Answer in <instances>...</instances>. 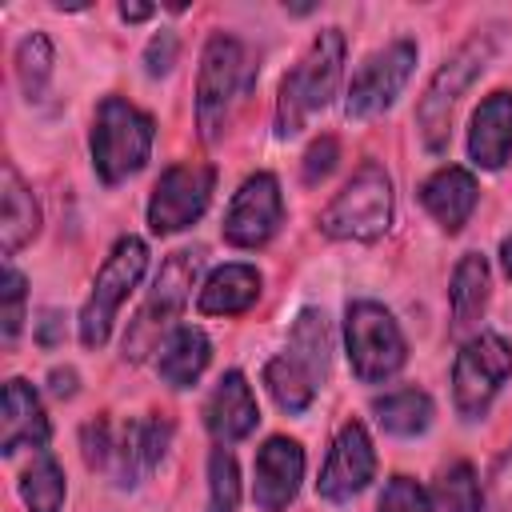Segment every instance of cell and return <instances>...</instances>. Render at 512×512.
<instances>
[{
  "label": "cell",
  "instance_id": "ab89813d",
  "mask_svg": "<svg viewBox=\"0 0 512 512\" xmlns=\"http://www.w3.org/2000/svg\"><path fill=\"white\" fill-rule=\"evenodd\" d=\"M500 264H504V272H508V280H512V236L500 244Z\"/></svg>",
  "mask_w": 512,
  "mask_h": 512
},
{
  "label": "cell",
  "instance_id": "44dd1931",
  "mask_svg": "<svg viewBox=\"0 0 512 512\" xmlns=\"http://www.w3.org/2000/svg\"><path fill=\"white\" fill-rule=\"evenodd\" d=\"M208 356H212V344L200 328L192 324H180L172 328V336L160 344V356H156V372L168 388H192L200 380V372L208 368Z\"/></svg>",
  "mask_w": 512,
  "mask_h": 512
},
{
  "label": "cell",
  "instance_id": "8d00e7d4",
  "mask_svg": "<svg viewBox=\"0 0 512 512\" xmlns=\"http://www.w3.org/2000/svg\"><path fill=\"white\" fill-rule=\"evenodd\" d=\"M60 328H64L60 312H44V316H40V332H36V336H40V344H44V348H52V344L60 340Z\"/></svg>",
  "mask_w": 512,
  "mask_h": 512
},
{
  "label": "cell",
  "instance_id": "d590c367",
  "mask_svg": "<svg viewBox=\"0 0 512 512\" xmlns=\"http://www.w3.org/2000/svg\"><path fill=\"white\" fill-rule=\"evenodd\" d=\"M492 508L496 512H512V448L500 456V464L492 472Z\"/></svg>",
  "mask_w": 512,
  "mask_h": 512
},
{
  "label": "cell",
  "instance_id": "f1b7e54d",
  "mask_svg": "<svg viewBox=\"0 0 512 512\" xmlns=\"http://www.w3.org/2000/svg\"><path fill=\"white\" fill-rule=\"evenodd\" d=\"M436 500L444 512H484V500H480V480L472 472V464H452L440 480H436Z\"/></svg>",
  "mask_w": 512,
  "mask_h": 512
},
{
  "label": "cell",
  "instance_id": "5bb4252c",
  "mask_svg": "<svg viewBox=\"0 0 512 512\" xmlns=\"http://www.w3.org/2000/svg\"><path fill=\"white\" fill-rule=\"evenodd\" d=\"M172 440V424L160 416H144V420H128L112 444V476L120 488H136L168 452Z\"/></svg>",
  "mask_w": 512,
  "mask_h": 512
},
{
  "label": "cell",
  "instance_id": "83f0119b",
  "mask_svg": "<svg viewBox=\"0 0 512 512\" xmlns=\"http://www.w3.org/2000/svg\"><path fill=\"white\" fill-rule=\"evenodd\" d=\"M240 504V468L228 448H212L208 456V512H236Z\"/></svg>",
  "mask_w": 512,
  "mask_h": 512
},
{
  "label": "cell",
  "instance_id": "7c38bea8",
  "mask_svg": "<svg viewBox=\"0 0 512 512\" xmlns=\"http://www.w3.org/2000/svg\"><path fill=\"white\" fill-rule=\"evenodd\" d=\"M284 220V200H280V184L272 172H256L240 184V192L228 204L224 216V240L232 248H260L276 236Z\"/></svg>",
  "mask_w": 512,
  "mask_h": 512
},
{
  "label": "cell",
  "instance_id": "1f68e13d",
  "mask_svg": "<svg viewBox=\"0 0 512 512\" xmlns=\"http://www.w3.org/2000/svg\"><path fill=\"white\" fill-rule=\"evenodd\" d=\"M380 512H432V500H428V492H424L416 480L392 476V480L384 484Z\"/></svg>",
  "mask_w": 512,
  "mask_h": 512
},
{
  "label": "cell",
  "instance_id": "4fadbf2b",
  "mask_svg": "<svg viewBox=\"0 0 512 512\" xmlns=\"http://www.w3.org/2000/svg\"><path fill=\"white\" fill-rule=\"evenodd\" d=\"M372 472H376L372 440H368L364 424L348 420V424L336 432V444H332V452H328V460H324V472H320L316 488H320L324 500H352L356 492L368 488Z\"/></svg>",
  "mask_w": 512,
  "mask_h": 512
},
{
  "label": "cell",
  "instance_id": "d6986e66",
  "mask_svg": "<svg viewBox=\"0 0 512 512\" xmlns=\"http://www.w3.org/2000/svg\"><path fill=\"white\" fill-rule=\"evenodd\" d=\"M420 200L444 232H460L476 208V180L468 168H440L420 184Z\"/></svg>",
  "mask_w": 512,
  "mask_h": 512
},
{
  "label": "cell",
  "instance_id": "2e32d148",
  "mask_svg": "<svg viewBox=\"0 0 512 512\" xmlns=\"http://www.w3.org/2000/svg\"><path fill=\"white\" fill-rule=\"evenodd\" d=\"M204 424L220 444L252 436V428L260 424V408H256V396L240 372L220 376V384L212 388V396L204 404Z\"/></svg>",
  "mask_w": 512,
  "mask_h": 512
},
{
  "label": "cell",
  "instance_id": "484cf974",
  "mask_svg": "<svg viewBox=\"0 0 512 512\" xmlns=\"http://www.w3.org/2000/svg\"><path fill=\"white\" fill-rule=\"evenodd\" d=\"M264 384H268L272 400H276L284 412H304V408L312 404V396H316V376H312L304 364H296L288 352L276 356V360H268Z\"/></svg>",
  "mask_w": 512,
  "mask_h": 512
},
{
  "label": "cell",
  "instance_id": "277c9868",
  "mask_svg": "<svg viewBox=\"0 0 512 512\" xmlns=\"http://www.w3.org/2000/svg\"><path fill=\"white\" fill-rule=\"evenodd\" d=\"M392 224V180L380 164H360L352 180L332 196L320 228L332 240H376Z\"/></svg>",
  "mask_w": 512,
  "mask_h": 512
},
{
  "label": "cell",
  "instance_id": "e575fe53",
  "mask_svg": "<svg viewBox=\"0 0 512 512\" xmlns=\"http://www.w3.org/2000/svg\"><path fill=\"white\" fill-rule=\"evenodd\" d=\"M176 52H180V44H176V36H172V32L152 36V40H148V48H144V68H148V76H164V72H172Z\"/></svg>",
  "mask_w": 512,
  "mask_h": 512
},
{
  "label": "cell",
  "instance_id": "6da1fadb",
  "mask_svg": "<svg viewBox=\"0 0 512 512\" xmlns=\"http://www.w3.org/2000/svg\"><path fill=\"white\" fill-rule=\"evenodd\" d=\"M344 72V36L340 28H324L312 48L304 52V60L280 80V100H276V132L292 136L304 128V116L324 108L336 96Z\"/></svg>",
  "mask_w": 512,
  "mask_h": 512
},
{
  "label": "cell",
  "instance_id": "cb8c5ba5",
  "mask_svg": "<svg viewBox=\"0 0 512 512\" xmlns=\"http://www.w3.org/2000/svg\"><path fill=\"white\" fill-rule=\"evenodd\" d=\"M296 364H304L312 376H316V384L328 376V352H332V332H328V320H324V312H316V308H304L300 316H296V328H292V340H288V348H284Z\"/></svg>",
  "mask_w": 512,
  "mask_h": 512
},
{
  "label": "cell",
  "instance_id": "5b68a950",
  "mask_svg": "<svg viewBox=\"0 0 512 512\" xmlns=\"http://www.w3.org/2000/svg\"><path fill=\"white\" fill-rule=\"evenodd\" d=\"M344 340H348V360H352V372L364 380V384H384L392 380L404 360H408V344H404V332L400 324L392 320V312L376 300H356L348 308V320H344Z\"/></svg>",
  "mask_w": 512,
  "mask_h": 512
},
{
  "label": "cell",
  "instance_id": "f35d334b",
  "mask_svg": "<svg viewBox=\"0 0 512 512\" xmlns=\"http://www.w3.org/2000/svg\"><path fill=\"white\" fill-rule=\"evenodd\" d=\"M152 12H156L152 4H128V0L120 4V16H124V20H148Z\"/></svg>",
  "mask_w": 512,
  "mask_h": 512
},
{
  "label": "cell",
  "instance_id": "7a4b0ae2",
  "mask_svg": "<svg viewBox=\"0 0 512 512\" xmlns=\"http://www.w3.org/2000/svg\"><path fill=\"white\" fill-rule=\"evenodd\" d=\"M152 152V116L124 96H104L92 124V164L104 184H120L144 168Z\"/></svg>",
  "mask_w": 512,
  "mask_h": 512
},
{
  "label": "cell",
  "instance_id": "4316f807",
  "mask_svg": "<svg viewBox=\"0 0 512 512\" xmlns=\"http://www.w3.org/2000/svg\"><path fill=\"white\" fill-rule=\"evenodd\" d=\"M20 496L28 504V512H60L64 508V472L60 464L40 448L36 460L24 468L20 476Z\"/></svg>",
  "mask_w": 512,
  "mask_h": 512
},
{
  "label": "cell",
  "instance_id": "3957f363",
  "mask_svg": "<svg viewBox=\"0 0 512 512\" xmlns=\"http://www.w3.org/2000/svg\"><path fill=\"white\" fill-rule=\"evenodd\" d=\"M196 272H200L196 252H176V256L164 260V268L152 280L148 300L140 304L136 320L128 324V336H124V356L128 360H144L148 352H160V344L172 336V324L180 320V312L192 296Z\"/></svg>",
  "mask_w": 512,
  "mask_h": 512
},
{
  "label": "cell",
  "instance_id": "603a6c76",
  "mask_svg": "<svg viewBox=\"0 0 512 512\" xmlns=\"http://www.w3.org/2000/svg\"><path fill=\"white\" fill-rule=\"evenodd\" d=\"M448 300H452V332H468L484 316V304H488V260L480 252L460 256V264L452 272Z\"/></svg>",
  "mask_w": 512,
  "mask_h": 512
},
{
  "label": "cell",
  "instance_id": "8992f818",
  "mask_svg": "<svg viewBox=\"0 0 512 512\" xmlns=\"http://www.w3.org/2000/svg\"><path fill=\"white\" fill-rule=\"evenodd\" d=\"M144 268H148V244L140 236H120L104 260V268L96 272L88 304L80 308V340L88 348H100L108 340L112 320H116L120 304L128 300V292L140 284Z\"/></svg>",
  "mask_w": 512,
  "mask_h": 512
},
{
  "label": "cell",
  "instance_id": "52a82bcc",
  "mask_svg": "<svg viewBox=\"0 0 512 512\" xmlns=\"http://www.w3.org/2000/svg\"><path fill=\"white\" fill-rule=\"evenodd\" d=\"M240 72H244V48H240V40L216 32L204 44L200 76H196V124H200V136L208 144H216L224 136L232 100L240 92Z\"/></svg>",
  "mask_w": 512,
  "mask_h": 512
},
{
  "label": "cell",
  "instance_id": "7402d4cb",
  "mask_svg": "<svg viewBox=\"0 0 512 512\" xmlns=\"http://www.w3.org/2000/svg\"><path fill=\"white\" fill-rule=\"evenodd\" d=\"M256 296H260V272L252 264H224L204 280L196 304L204 316H236L252 308Z\"/></svg>",
  "mask_w": 512,
  "mask_h": 512
},
{
  "label": "cell",
  "instance_id": "30bf717a",
  "mask_svg": "<svg viewBox=\"0 0 512 512\" xmlns=\"http://www.w3.org/2000/svg\"><path fill=\"white\" fill-rule=\"evenodd\" d=\"M208 196H212V168L208 164H172L156 180L152 200H148V224H152V232L168 236V232L188 228L192 220L204 216Z\"/></svg>",
  "mask_w": 512,
  "mask_h": 512
},
{
  "label": "cell",
  "instance_id": "9a60e30c",
  "mask_svg": "<svg viewBox=\"0 0 512 512\" xmlns=\"http://www.w3.org/2000/svg\"><path fill=\"white\" fill-rule=\"evenodd\" d=\"M304 480V448L288 436H272L256 456V484L252 496L264 512H280L292 504Z\"/></svg>",
  "mask_w": 512,
  "mask_h": 512
},
{
  "label": "cell",
  "instance_id": "d4e9b609",
  "mask_svg": "<svg viewBox=\"0 0 512 512\" xmlns=\"http://www.w3.org/2000/svg\"><path fill=\"white\" fill-rule=\"evenodd\" d=\"M376 420L388 428V432H396V436H416V432H424L428 424H432V400H428V392H420V388H396V392H384V396H376Z\"/></svg>",
  "mask_w": 512,
  "mask_h": 512
},
{
  "label": "cell",
  "instance_id": "8fae6325",
  "mask_svg": "<svg viewBox=\"0 0 512 512\" xmlns=\"http://www.w3.org/2000/svg\"><path fill=\"white\" fill-rule=\"evenodd\" d=\"M412 68H416V44H412V40H392L388 48L372 52V56L360 64V72L352 76V88H348V116H352V120H364V116H372V112H384V108L400 96V88L408 84Z\"/></svg>",
  "mask_w": 512,
  "mask_h": 512
},
{
  "label": "cell",
  "instance_id": "836d02e7",
  "mask_svg": "<svg viewBox=\"0 0 512 512\" xmlns=\"http://www.w3.org/2000/svg\"><path fill=\"white\" fill-rule=\"evenodd\" d=\"M336 156H340L336 140H332V136H320V140H316V144L304 152V180H308V184L324 180V176L336 168Z\"/></svg>",
  "mask_w": 512,
  "mask_h": 512
},
{
  "label": "cell",
  "instance_id": "ba28073f",
  "mask_svg": "<svg viewBox=\"0 0 512 512\" xmlns=\"http://www.w3.org/2000/svg\"><path fill=\"white\" fill-rule=\"evenodd\" d=\"M512 372V344L496 332H480L472 336L460 356H456V368H452V400H456V412L476 420L488 412L492 396L500 392V384L508 380Z\"/></svg>",
  "mask_w": 512,
  "mask_h": 512
},
{
  "label": "cell",
  "instance_id": "f546056e",
  "mask_svg": "<svg viewBox=\"0 0 512 512\" xmlns=\"http://www.w3.org/2000/svg\"><path fill=\"white\" fill-rule=\"evenodd\" d=\"M48 72H52V44L44 32H32L20 40L16 48V76H20V88L24 96H40L44 84H48Z\"/></svg>",
  "mask_w": 512,
  "mask_h": 512
},
{
  "label": "cell",
  "instance_id": "e0dca14e",
  "mask_svg": "<svg viewBox=\"0 0 512 512\" xmlns=\"http://www.w3.org/2000/svg\"><path fill=\"white\" fill-rule=\"evenodd\" d=\"M24 444L36 452L48 444V416L28 380H8L4 384V416H0V452L12 456Z\"/></svg>",
  "mask_w": 512,
  "mask_h": 512
},
{
  "label": "cell",
  "instance_id": "4dcf8cb0",
  "mask_svg": "<svg viewBox=\"0 0 512 512\" xmlns=\"http://www.w3.org/2000/svg\"><path fill=\"white\" fill-rule=\"evenodd\" d=\"M20 324H24V276L12 264H4V272H0V336L12 344Z\"/></svg>",
  "mask_w": 512,
  "mask_h": 512
},
{
  "label": "cell",
  "instance_id": "ac0fdd59",
  "mask_svg": "<svg viewBox=\"0 0 512 512\" xmlns=\"http://www.w3.org/2000/svg\"><path fill=\"white\" fill-rule=\"evenodd\" d=\"M468 152H472V164L488 172L504 168V160L512 156V92H492L476 108L468 128Z\"/></svg>",
  "mask_w": 512,
  "mask_h": 512
},
{
  "label": "cell",
  "instance_id": "9c48e42d",
  "mask_svg": "<svg viewBox=\"0 0 512 512\" xmlns=\"http://www.w3.org/2000/svg\"><path fill=\"white\" fill-rule=\"evenodd\" d=\"M488 52H492V40H488V36H472V40L460 44V48L444 60V68L432 76V84H428V92H424V100H420V108H416L420 136H424V144H428L432 152H440V148L448 144L452 108H456L460 92L472 84V76L484 68Z\"/></svg>",
  "mask_w": 512,
  "mask_h": 512
},
{
  "label": "cell",
  "instance_id": "d6a6232c",
  "mask_svg": "<svg viewBox=\"0 0 512 512\" xmlns=\"http://www.w3.org/2000/svg\"><path fill=\"white\" fill-rule=\"evenodd\" d=\"M112 444H116V436H112L108 420H92L84 428V460L92 468H108L112 464Z\"/></svg>",
  "mask_w": 512,
  "mask_h": 512
},
{
  "label": "cell",
  "instance_id": "ffe728a7",
  "mask_svg": "<svg viewBox=\"0 0 512 512\" xmlns=\"http://www.w3.org/2000/svg\"><path fill=\"white\" fill-rule=\"evenodd\" d=\"M36 232H40V208H36L32 192L24 188L20 172L12 164H4L0 168V248H4V256L24 248Z\"/></svg>",
  "mask_w": 512,
  "mask_h": 512
},
{
  "label": "cell",
  "instance_id": "74e56055",
  "mask_svg": "<svg viewBox=\"0 0 512 512\" xmlns=\"http://www.w3.org/2000/svg\"><path fill=\"white\" fill-rule=\"evenodd\" d=\"M52 392H56V396H72V392H76V372H72V368H64V372L56 368V372H52Z\"/></svg>",
  "mask_w": 512,
  "mask_h": 512
}]
</instances>
